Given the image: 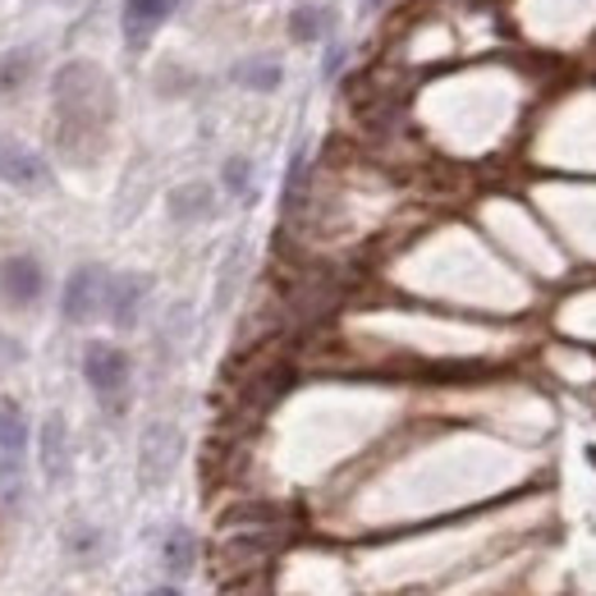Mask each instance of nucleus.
Wrapping results in <instances>:
<instances>
[{
  "label": "nucleus",
  "mask_w": 596,
  "mask_h": 596,
  "mask_svg": "<svg viewBox=\"0 0 596 596\" xmlns=\"http://www.w3.org/2000/svg\"><path fill=\"white\" fill-rule=\"evenodd\" d=\"M50 106H56V138L69 161H88L106 143L115 120V83L92 60H69L50 79Z\"/></svg>",
  "instance_id": "nucleus-1"
},
{
  "label": "nucleus",
  "mask_w": 596,
  "mask_h": 596,
  "mask_svg": "<svg viewBox=\"0 0 596 596\" xmlns=\"http://www.w3.org/2000/svg\"><path fill=\"white\" fill-rule=\"evenodd\" d=\"M106 299H111V275L106 267H74V275L65 280V294H60V313L69 326H83L97 313H106Z\"/></svg>",
  "instance_id": "nucleus-2"
},
{
  "label": "nucleus",
  "mask_w": 596,
  "mask_h": 596,
  "mask_svg": "<svg viewBox=\"0 0 596 596\" xmlns=\"http://www.w3.org/2000/svg\"><path fill=\"white\" fill-rule=\"evenodd\" d=\"M83 376H88V385L101 400L115 404L124 395V385H128V353L115 349L111 340H92L83 349Z\"/></svg>",
  "instance_id": "nucleus-3"
},
{
  "label": "nucleus",
  "mask_w": 596,
  "mask_h": 596,
  "mask_svg": "<svg viewBox=\"0 0 596 596\" xmlns=\"http://www.w3.org/2000/svg\"><path fill=\"white\" fill-rule=\"evenodd\" d=\"M0 184H10L19 193H37L50 184V166L37 147L19 138H0Z\"/></svg>",
  "instance_id": "nucleus-4"
},
{
  "label": "nucleus",
  "mask_w": 596,
  "mask_h": 596,
  "mask_svg": "<svg viewBox=\"0 0 596 596\" xmlns=\"http://www.w3.org/2000/svg\"><path fill=\"white\" fill-rule=\"evenodd\" d=\"M175 459H179V431L170 423H151L143 431V446H138V473L143 486H161L175 473Z\"/></svg>",
  "instance_id": "nucleus-5"
},
{
  "label": "nucleus",
  "mask_w": 596,
  "mask_h": 596,
  "mask_svg": "<svg viewBox=\"0 0 596 596\" xmlns=\"http://www.w3.org/2000/svg\"><path fill=\"white\" fill-rule=\"evenodd\" d=\"M42 290H46V271H42L37 257L14 252L0 262V299H5L10 307H33L42 299Z\"/></svg>",
  "instance_id": "nucleus-6"
},
{
  "label": "nucleus",
  "mask_w": 596,
  "mask_h": 596,
  "mask_svg": "<svg viewBox=\"0 0 596 596\" xmlns=\"http://www.w3.org/2000/svg\"><path fill=\"white\" fill-rule=\"evenodd\" d=\"M175 10H179V0H124L120 29H124L128 50H143L151 37L161 33V23H166Z\"/></svg>",
  "instance_id": "nucleus-7"
},
{
  "label": "nucleus",
  "mask_w": 596,
  "mask_h": 596,
  "mask_svg": "<svg viewBox=\"0 0 596 596\" xmlns=\"http://www.w3.org/2000/svg\"><path fill=\"white\" fill-rule=\"evenodd\" d=\"M147 290H151V280L147 275H111V299H106V317L128 330L138 322L143 313V303H147Z\"/></svg>",
  "instance_id": "nucleus-8"
},
{
  "label": "nucleus",
  "mask_w": 596,
  "mask_h": 596,
  "mask_svg": "<svg viewBox=\"0 0 596 596\" xmlns=\"http://www.w3.org/2000/svg\"><path fill=\"white\" fill-rule=\"evenodd\" d=\"M69 423H65V413H46V423H42V473L46 482H65L69 477Z\"/></svg>",
  "instance_id": "nucleus-9"
},
{
  "label": "nucleus",
  "mask_w": 596,
  "mask_h": 596,
  "mask_svg": "<svg viewBox=\"0 0 596 596\" xmlns=\"http://www.w3.org/2000/svg\"><path fill=\"white\" fill-rule=\"evenodd\" d=\"M212 206H216V193H212V184H202V179H189V184L170 189V216L179 225L206 221V216H212Z\"/></svg>",
  "instance_id": "nucleus-10"
},
{
  "label": "nucleus",
  "mask_w": 596,
  "mask_h": 596,
  "mask_svg": "<svg viewBox=\"0 0 596 596\" xmlns=\"http://www.w3.org/2000/svg\"><path fill=\"white\" fill-rule=\"evenodd\" d=\"M23 450H29V418L14 400H0V454L23 459Z\"/></svg>",
  "instance_id": "nucleus-11"
},
{
  "label": "nucleus",
  "mask_w": 596,
  "mask_h": 596,
  "mask_svg": "<svg viewBox=\"0 0 596 596\" xmlns=\"http://www.w3.org/2000/svg\"><path fill=\"white\" fill-rule=\"evenodd\" d=\"M307 151L299 147L294 151V161H290V175H284V198H280V212H284V221H299V212H303V202H307Z\"/></svg>",
  "instance_id": "nucleus-12"
},
{
  "label": "nucleus",
  "mask_w": 596,
  "mask_h": 596,
  "mask_svg": "<svg viewBox=\"0 0 596 596\" xmlns=\"http://www.w3.org/2000/svg\"><path fill=\"white\" fill-rule=\"evenodd\" d=\"M161 560H166V569H170V578H189L193 564H198V541H193V532L175 528V532L166 537V547H161Z\"/></svg>",
  "instance_id": "nucleus-13"
},
{
  "label": "nucleus",
  "mask_w": 596,
  "mask_h": 596,
  "mask_svg": "<svg viewBox=\"0 0 596 596\" xmlns=\"http://www.w3.org/2000/svg\"><path fill=\"white\" fill-rule=\"evenodd\" d=\"M235 83H244L248 92H275L280 65L275 60H244V65H235Z\"/></svg>",
  "instance_id": "nucleus-14"
},
{
  "label": "nucleus",
  "mask_w": 596,
  "mask_h": 596,
  "mask_svg": "<svg viewBox=\"0 0 596 596\" xmlns=\"http://www.w3.org/2000/svg\"><path fill=\"white\" fill-rule=\"evenodd\" d=\"M29 74H33V56L29 50H10L5 60H0V92H14L29 83Z\"/></svg>",
  "instance_id": "nucleus-15"
},
{
  "label": "nucleus",
  "mask_w": 596,
  "mask_h": 596,
  "mask_svg": "<svg viewBox=\"0 0 596 596\" xmlns=\"http://www.w3.org/2000/svg\"><path fill=\"white\" fill-rule=\"evenodd\" d=\"M322 33H326V10L307 5V10H294V14H290V37H294V42H317Z\"/></svg>",
  "instance_id": "nucleus-16"
},
{
  "label": "nucleus",
  "mask_w": 596,
  "mask_h": 596,
  "mask_svg": "<svg viewBox=\"0 0 596 596\" xmlns=\"http://www.w3.org/2000/svg\"><path fill=\"white\" fill-rule=\"evenodd\" d=\"M225 189L235 198H252V161L248 157H229L225 161Z\"/></svg>",
  "instance_id": "nucleus-17"
},
{
  "label": "nucleus",
  "mask_w": 596,
  "mask_h": 596,
  "mask_svg": "<svg viewBox=\"0 0 596 596\" xmlns=\"http://www.w3.org/2000/svg\"><path fill=\"white\" fill-rule=\"evenodd\" d=\"M23 358V345L19 340H5V335H0V362H19Z\"/></svg>",
  "instance_id": "nucleus-18"
},
{
  "label": "nucleus",
  "mask_w": 596,
  "mask_h": 596,
  "mask_svg": "<svg viewBox=\"0 0 596 596\" xmlns=\"http://www.w3.org/2000/svg\"><path fill=\"white\" fill-rule=\"evenodd\" d=\"M147 596H179V592H175V587H151Z\"/></svg>",
  "instance_id": "nucleus-19"
}]
</instances>
